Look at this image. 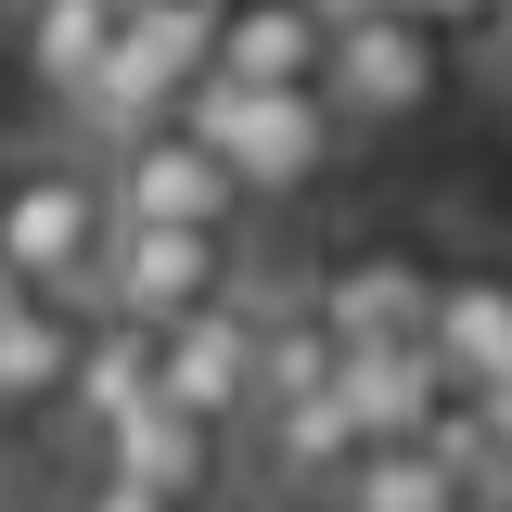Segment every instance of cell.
I'll return each instance as SVG.
<instances>
[{"label": "cell", "instance_id": "obj_1", "mask_svg": "<svg viewBox=\"0 0 512 512\" xmlns=\"http://www.w3.org/2000/svg\"><path fill=\"white\" fill-rule=\"evenodd\" d=\"M103 244H116V205H103V167H90V154H26V167H0V282H13L26 308H90Z\"/></svg>", "mask_w": 512, "mask_h": 512}, {"label": "cell", "instance_id": "obj_2", "mask_svg": "<svg viewBox=\"0 0 512 512\" xmlns=\"http://www.w3.org/2000/svg\"><path fill=\"white\" fill-rule=\"evenodd\" d=\"M218 13H231V0H128V13H116V52H103L90 103H77L64 128H77L90 154L167 128L192 90H205V64H218Z\"/></svg>", "mask_w": 512, "mask_h": 512}, {"label": "cell", "instance_id": "obj_3", "mask_svg": "<svg viewBox=\"0 0 512 512\" xmlns=\"http://www.w3.org/2000/svg\"><path fill=\"white\" fill-rule=\"evenodd\" d=\"M448 90V39L410 13V0H333V52H320V116L346 128H423Z\"/></svg>", "mask_w": 512, "mask_h": 512}, {"label": "cell", "instance_id": "obj_4", "mask_svg": "<svg viewBox=\"0 0 512 512\" xmlns=\"http://www.w3.org/2000/svg\"><path fill=\"white\" fill-rule=\"evenodd\" d=\"M180 128L218 154V180L244 192V218L256 205H295V192H320L333 180V154H346V128L320 116V90H192L180 103Z\"/></svg>", "mask_w": 512, "mask_h": 512}, {"label": "cell", "instance_id": "obj_5", "mask_svg": "<svg viewBox=\"0 0 512 512\" xmlns=\"http://www.w3.org/2000/svg\"><path fill=\"white\" fill-rule=\"evenodd\" d=\"M231 295H244V244H218V231H116L103 282H90V320L167 333V320H205Z\"/></svg>", "mask_w": 512, "mask_h": 512}, {"label": "cell", "instance_id": "obj_6", "mask_svg": "<svg viewBox=\"0 0 512 512\" xmlns=\"http://www.w3.org/2000/svg\"><path fill=\"white\" fill-rule=\"evenodd\" d=\"M103 167V205H116V231H218V244H244V192L218 180V154L192 141L180 116L116 141V154H90Z\"/></svg>", "mask_w": 512, "mask_h": 512}, {"label": "cell", "instance_id": "obj_7", "mask_svg": "<svg viewBox=\"0 0 512 512\" xmlns=\"http://www.w3.org/2000/svg\"><path fill=\"white\" fill-rule=\"evenodd\" d=\"M308 308L333 346H423V308H436V269L410 231H359L308 269Z\"/></svg>", "mask_w": 512, "mask_h": 512}, {"label": "cell", "instance_id": "obj_8", "mask_svg": "<svg viewBox=\"0 0 512 512\" xmlns=\"http://www.w3.org/2000/svg\"><path fill=\"white\" fill-rule=\"evenodd\" d=\"M154 397L180 423H205V436H244L256 423V320H244V295L154 333Z\"/></svg>", "mask_w": 512, "mask_h": 512}, {"label": "cell", "instance_id": "obj_9", "mask_svg": "<svg viewBox=\"0 0 512 512\" xmlns=\"http://www.w3.org/2000/svg\"><path fill=\"white\" fill-rule=\"evenodd\" d=\"M90 474H116V487H141V500H167V512H218L231 500V436H205V423H180L154 397V410H128V423L90 436Z\"/></svg>", "mask_w": 512, "mask_h": 512}, {"label": "cell", "instance_id": "obj_10", "mask_svg": "<svg viewBox=\"0 0 512 512\" xmlns=\"http://www.w3.org/2000/svg\"><path fill=\"white\" fill-rule=\"evenodd\" d=\"M423 359H436V384L461 397V410L512 384V269H500V256H461V269H436Z\"/></svg>", "mask_w": 512, "mask_h": 512}, {"label": "cell", "instance_id": "obj_11", "mask_svg": "<svg viewBox=\"0 0 512 512\" xmlns=\"http://www.w3.org/2000/svg\"><path fill=\"white\" fill-rule=\"evenodd\" d=\"M116 13H128V0H0L13 77H26L52 116H77V103H90V77H103V52H116Z\"/></svg>", "mask_w": 512, "mask_h": 512}, {"label": "cell", "instance_id": "obj_12", "mask_svg": "<svg viewBox=\"0 0 512 512\" xmlns=\"http://www.w3.org/2000/svg\"><path fill=\"white\" fill-rule=\"evenodd\" d=\"M333 52V0H231L218 13V90H320Z\"/></svg>", "mask_w": 512, "mask_h": 512}, {"label": "cell", "instance_id": "obj_13", "mask_svg": "<svg viewBox=\"0 0 512 512\" xmlns=\"http://www.w3.org/2000/svg\"><path fill=\"white\" fill-rule=\"evenodd\" d=\"M77 346H90V308H0V436H39L64 423V384H77Z\"/></svg>", "mask_w": 512, "mask_h": 512}, {"label": "cell", "instance_id": "obj_14", "mask_svg": "<svg viewBox=\"0 0 512 512\" xmlns=\"http://www.w3.org/2000/svg\"><path fill=\"white\" fill-rule=\"evenodd\" d=\"M128 410H154V333H128V320H90V346H77V384H64V423L77 436H103Z\"/></svg>", "mask_w": 512, "mask_h": 512}, {"label": "cell", "instance_id": "obj_15", "mask_svg": "<svg viewBox=\"0 0 512 512\" xmlns=\"http://www.w3.org/2000/svg\"><path fill=\"white\" fill-rule=\"evenodd\" d=\"M320 512H461V500H448V474L423 461V448H359Z\"/></svg>", "mask_w": 512, "mask_h": 512}, {"label": "cell", "instance_id": "obj_16", "mask_svg": "<svg viewBox=\"0 0 512 512\" xmlns=\"http://www.w3.org/2000/svg\"><path fill=\"white\" fill-rule=\"evenodd\" d=\"M64 512H167V500H141V487H116V474H77V500Z\"/></svg>", "mask_w": 512, "mask_h": 512}, {"label": "cell", "instance_id": "obj_17", "mask_svg": "<svg viewBox=\"0 0 512 512\" xmlns=\"http://www.w3.org/2000/svg\"><path fill=\"white\" fill-rule=\"evenodd\" d=\"M487 90H500V116H512V39H500V64H487Z\"/></svg>", "mask_w": 512, "mask_h": 512}, {"label": "cell", "instance_id": "obj_18", "mask_svg": "<svg viewBox=\"0 0 512 512\" xmlns=\"http://www.w3.org/2000/svg\"><path fill=\"white\" fill-rule=\"evenodd\" d=\"M487 26H500V39H512V0H487Z\"/></svg>", "mask_w": 512, "mask_h": 512}]
</instances>
